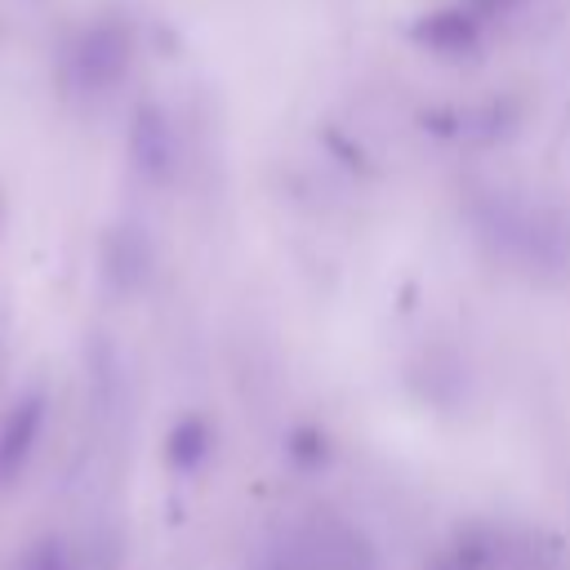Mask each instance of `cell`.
Here are the masks:
<instances>
[{
	"label": "cell",
	"instance_id": "8",
	"mask_svg": "<svg viewBox=\"0 0 570 570\" xmlns=\"http://www.w3.org/2000/svg\"><path fill=\"white\" fill-rule=\"evenodd\" d=\"M512 0H481V9H508Z\"/></svg>",
	"mask_w": 570,
	"mask_h": 570
},
{
	"label": "cell",
	"instance_id": "7",
	"mask_svg": "<svg viewBox=\"0 0 570 570\" xmlns=\"http://www.w3.org/2000/svg\"><path fill=\"white\" fill-rule=\"evenodd\" d=\"M22 570H67L62 548H58V543H36V548L27 552V561H22Z\"/></svg>",
	"mask_w": 570,
	"mask_h": 570
},
{
	"label": "cell",
	"instance_id": "3",
	"mask_svg": "<svg viewBox=\"0 0 570 570\" xmlns=\"http://www.w3.org/2000/svg\"><path fill=\"white\" fill-rule=\"evenodd\" d=\"M129 156H134L138 174H147L151 183L169 178V169H174V129H169V120H165L160 107H138L134 111Z\"/></svg>",
	"mask_w": 570,
	"mask_h": 570
},
{
	"label": "cell",
	"instance_id": "5",
	"mask_svg": "<svg viewBox=\"0 0 570 570\" xmlns=\"http://www.w3.org/2000/svg\"><path fill=\"white\" fill-rule=\"evenodd\" d=\"M419 40L428 45V49H436V53H463V49H472V40H476V18L472 13H432L423 27H419Z\"/></svg>",
	"mask_w": 570,
	"mask_h": 570
},
{
	"label": "cell",
	"instance_id": "2",
	"mask_svg": "<svg viewBox=\"0 0 570 570\" xmlns=\"http://www.w3.org/2000/svg\"><path fill=\"white\" fill-rule=\"evenodd\" d=\"M40 428H45V396L40 392H31L4 410V419H0V490L18 485V476L27 472L36 441H40Z\"/></svg>",
	"mask_w": 570,
	"mask_h": 570
},
{
	"label": "cell",
	"instance_id": "6",
	"mask_svg": "<svg viewBox=\"0 0 570 570\" xmlns=\"http://www.w3.org/2000/svg\"><path fill=\"white\" fill-rule=\"evenodd\" d=\"M209 454V428L200 419H183L174 432H169V463L191 472L200 459Z\"/></svg>",
	"mask_w": 570,
	"mask_h": 570
},
{
	"label": "cell",
	"instance_id": "4",
	"mask_svg": "<svg viewBox=\"0 0 570 570\" xmlns=\"http://www.w3.org/2000/svg\"><path fill=\"white\" fill-rule=\"evenodd\" d=\"M102 267H107V281L116 289H138L151 272V245L138 227H116L107 236V249H102Z\"/></svg>",
	"mask_w": 570,
	"mask_h": 570
},
{
	"label": "cell",
	"instance_id": "1",
	"mask_svg": "<svg viewBox=\"0 0 570 570\" xmlns=\"http://www.w3.org/2000/svg\"><path fill=\"white\" fill-rule=\"evenodd\" d=\"M134 62V36L120 18H98L80 27L62 53V80L80 98H102L111 94Z\"/></svg>",
	"mask_w": 570,
	"mask_h": 570
}]
</instances>
